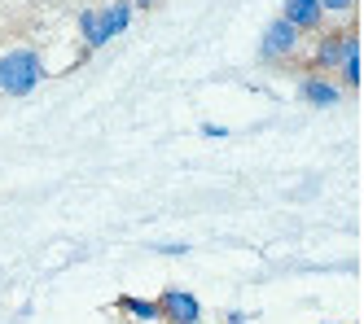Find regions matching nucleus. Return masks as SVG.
I'll use <instances>...</instances> for the list:
<instances>
[{"instance_id": "39448f33", "label": "nucleus", "mask_w": 364, "mask_h": 324, "mask_svg": "<svg viewBox=\"0 0 364 324\" xmlns=\"http://www.w3.org/2000/svg\"><path fill=\"white\" fill-rule=\"evenodd\" d=\"M303 101L307 105H316V110H333L338 101H343V84H338L333 75H307L303 79Z\"/></svg>"}, {"instance_id": "4468645a", "label": "nucleus", "mask_w": 364, "mask_h": 324, "mask_svg": "<svg viewBox=\"0 0 364 324\" xmlns=\"http://www.w3.org/2000/svg\"><path fill=\"white\" fill-rule=\"evenodd\" d=\"M224 324H246V315H242V311H232V315H228Z\"/></svg>"}, {"instance_id": "ddd939ff", "label": "nucleus", "mask_w": 364, "mask_h": 324, "mask_svg": "<svg viewBox=\"0 0 364 324\" xmlns=\"http://www.w3.org/2000/svg\"><path fill=\"white\" fill-rule=\"evenodd\" d=\"M202 131H206V136H211V141H220V136H228V131H224V127H220V123H206V127H202Z\"/></svg>"}, {"instance_id": "0eeeda50", "label": "nucleus", "mask_w": 364, "mask_h": 324, "mask_svg": "<svg viewBox=\"0 0 364 324\" xmlns=\"http://www.w3.org/2000/svg\"><path fill=\"white\" fill-rule=\"evenodd\" d=\"M80 31H84V44L88 48H106L114 36H110V26H106V18H101V9H84L80 14Z\"/></svg>"}, {"instance_id": "6e6552de", "label": "nucleus", "mask_w": 364, "mask_h": 324, "mask_svg": "<svg viewBox=\"0 0 364 324\" xmlns=\"http://www.w3.org/2000/svg\"><path fill=\"white\" fill-rule=\"evenodd\" d=\"M132 14H136L132 0H110V5L101 9V18H106V26H110V36H123L127 26H132Z\"/></svg>"}, {"instance_id": "423d86ee", "label": "nucleus", "mask_w": 364, "mask_h": 324, "mask_svg": "<svg viewBox=\"0 0 364 324\" xmlns=\"http://www.w3.org/2000/svg\"><path fill=\"white\" fill-rule=\"evenodd\" d=\"M281 18L299 26V31H321L325 26V9H321V0H281Z\"/></svg>"}, {"instance_id": "2eb2a0df", "label": "nucleus", "mask_w": 364, "mask_h": 324, "mask_svg": "<svg viewBox=\"0 0 364 324\" xmlns=\"http://www.w3.org/2000/svg\"><path fill=\"white\" fill-rule=\"evenodd\" d=\"M132 5H136V9H149V5H154V0H132Z\"/></svg>"}, {"instance_id": "f03ea898", "label": "nucleus", "mask_w": 364, "mask_h": 324, "mask_svg": "<svg viewBox=\"0 0 364 324\" xmlns=\"http://www.w3.org/2000/svg\"><path fill=\"white\" fill-rule=\"evenodd\" d=\"M299 48H303V31L290 26L281 14L264 26V36H259V58L264 62H290V58H299Z\"/></svg>"}, {"instance_id": "7ed1b4c3", "label": "nucleus", "mask_w": 364, "mask_h": 324, "mask_svg": "<svg viewBox=\"0 0 364 324\" xmlns=\"http://www.w3.org/2000/svg\"><path fill=\"white\" fill-rule=\"evenodd\" d=\"M351 53H360V31H355V26H347V31H329V36L316 40L311 66H316L321 75H338V66H343Z\"/></svg>"}, {"instance_id": "9b49d317", "label": "nucleus", "mask_w": 364, "mask_h": 324, "mask_svg": "<svg viewBox=\"0 0 364 324\" xmlns=\"http://www.w3.org/2000/svg\"><path fill=\"white\" fill-rule=\"evenodd\" d=\"M321 9H325V14H351L355 0H321Z\"/></svg>"}, {"instance_id": "20e7f679", "label": "nucleus", "mask_w": 364, "mask_h": 324, "mask_svg": "<svg viewBox=\"0 0 364 324\" xmlns=\"http://www.w3.org/2000/svg\"><path fill=\"white\" fill-rule=\"evenodd\" d=\"M159 320H167V324H198L202 320V303L189 289H163L159 293Z\"/></svg>"}, {"instance_id": "f8f14e48", "label": "nucleus", "mask_w": 364, "mask_h": 324, "mask_svg": "<svg viewBox=\"0 0 364 324\" xmlns=\"http://www.w3.org/2000/svg\"><path fill=\"white\" fill-rule=\"evenodd\" d=\"M193 246H185V241H171V246H159V254H189Z\"/></svg>"}, {"instance_id": "f257e3e1", "label": "nucleus", "mask_w": 364, "mask_h": 324, "mask_svg": "<svg viewBox=\"0 0 364 324\" xmlns=\"http://www.w3.org/2000/svg\"><path fill=\"white\" fill-rule=\"evenodd\" d=\"M44 79H48V70H44L36 48L22 44V48L0 53V92L5 97H31Z\"/></svg>"}, {"instance_id": "9d476101", "label": "nucleus", "mask_w": 364, "mask_h": 324, "mask_svg": "<svg viewBox=\"0 0 364 324\" xmlns=\"http://www.w3.org/2000/svg\"><path fill=\"white\" fill-rule=\"evenodd\" d=\"M338 79H343V88H360V53H351V58L338 66Z\"/></svg>"}, {"instance_id": "1a4fd4ad", "label": "nucleus", "mask_w": 364, "mask_h": 324, "mask_svg": "<svg viewBox=\"0 0 364 324\" xmlns=\"http://www.w3.org/2000/svg\"><path fill=\"white\" fill-rule=\"evenodd\" d=\"M119 311H123V315H132L136 324H154V320H159V303L132 298V293H123V298H119Z\"/></svg>"}, {"instance_id": "dca6fc26", "label": "nucleus", "mask_w": 364, "mask_h": 324, "mask_svg": "<svg viewBox=\"0 0 364 324\" xmlns=\"http://www.w3.org/2000/svg\"><path fill=\"white\" fill-rule=\"evenodd\" d=\"M325 324H338V320H325Z\"/></svg>"}]
</instances>
